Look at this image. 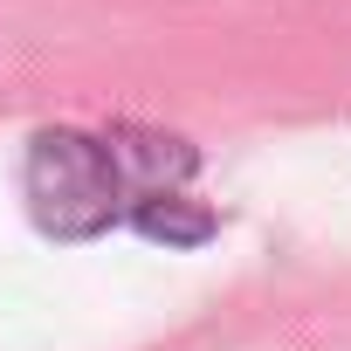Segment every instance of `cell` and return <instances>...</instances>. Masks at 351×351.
<instances>
[{
    "label": "cell",
    "instance_id": "obj_1",
    "mask_svg": "<svg viewBox=\"0 0 351 351\" xmlns=\"http://www.w3.org/2000/svg\"><path fill=\"white\" fill-rule=\"evenodd\" d=\"M193 172V152L180 138H90V131H49L28 152V207L49 234L83 241L117 221H138L165 234V207H180V186Z\"/></svg>",
    "mask_w": 351,
    "mask_h": 351
}]
</instances>
